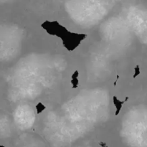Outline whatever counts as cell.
I'll list each match as a JSON object with an SVG mask.
<instances>
[{
  "label": "cell",
  "instance_id": "6da1fadb",
  "mask_svg": "<svg viewBox=\"0 0 147 147\" xmlns=\"http://www.w3.org/2000/svg\"><path fill=\"white\" fill-rule=\"evenodd\" d=\"M42 27H44L49 34L60 37L65 47L70 51L77 47L80 42L86 37V35L83 34H75L67 31L65 27L60 25L57 22H45Z\"/></svg>",
  "mask_w": 147,
  "mask_h": 147
},
{
  "label": "cell",
  "instance_id": "7a4b0ae2",
  "mask_svg": "<svg viewBox=\"0 0 147 147\" xmlns=\"http://www.w3.org/2000/svg\"><path fill=\"white\" fill-rule=\"evenodd\" d=\"M113 104H114L115 107H116V112H115V115H116V116H118L119 112H120L121 110L123 105L126 102H127V100H129V97H126V98L124 100H123V101H120V100H119L116 96H113Z\"/></svg>",
  "mask_w": 147,
  "mask_h": 147
},
{
  "label": "cell",
  "instance_id": "3957f363",
  "mask_svg": "<svg viewBox=\"0 0 147 147\" xmlns=\"http://www.w3.org/2000/svg\"><path fill=\"white\" fill-rule=\"evenodd\" d=\"M78 75H79L78 71V70H76L75 73L73 74V76H72L71 83L72 85H73V88H76L78 87L79 81H78Z\"/></svg>",
  "mask_w": 147,
  "mask_h": 147
},
{
  "label": "cell",
  "instance_id": "277c9868",
  "mask_svg": "<svg viewBox=\"0 0 147 147\" xmlns=\"http://www.w3.org/2000/svg\"><path fill=\"white\" fill-rule=\"evenodd\" d=\"M36 109H37V114H39V113H42V112L45 109V106L42 103H39L36 106Z\"/></svg>",
  "mask_w": 147,
  "mask_h": 147
},
{
  "label": "cell",
  "instance_id": "5b68a950",
  "mask_svg": "<svg viewBox=\"0 0 147 147\" xmlns=\"http://www.w3.org/2000/svg\"><path fill=\"white\" fill-rule=\"evenodd\" d=\"M134 70H135V73H134V78H135L136 76H138L139 74H140L141 71H140V68H139V65H136V67H135Z\"/></svg>",
  "mask_w": 147,
  "mask_h": 147
},
{
  "label": "cell",
  "instance_id": "8992f818",
  "mask_svg": "<svg viewBox=\"0 0 147 147\" xmlns=\"http://www.w3.org/2000/svg\"><path fill=\"white\" fill-rule=\"evenodd\" d=\"M119 75H117V76H116V81H115V83H113V86H116V84H117V82H118V80H119Z\"/></svg>",
  "mask_w": 147,
  "mask_h": 147
},
{
  "label": "cell",
  "instance_id": "52a82bcc",
  "mask_svg": "<svg viewBox=\"0 0 147 147\" xmlns=\"http://www.w3.org/2000/svg\"><path fill=\"white\" fill-rule=\"evenodd\" d=\"M100 144L102 147H108L107 144H106V143H103V142H100V144Z\"/></svg>",
  "mask_w": 147,
  "mask_h": 147
}]
</instances>
